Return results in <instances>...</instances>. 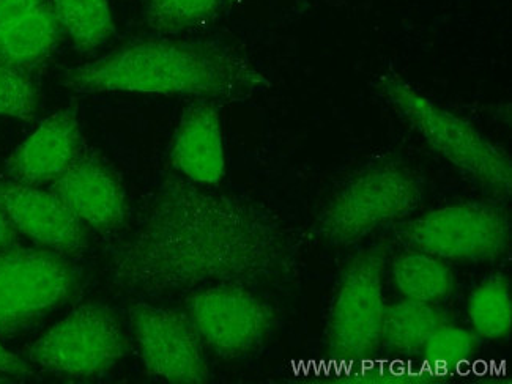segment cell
Wrapping results in <instances>:
<instances>
[{"mask_svg":"<svg viewBox=\"0 0 512 384\" xmlns=\"http://www.w3.org/2000/svg\"><path fill=\"white\" fill-rule=\"evenodd\" d=\"M169 161L180 177L218 186L226 175L223 125L215 101L199 100L183 111L172 137Z\"/></svg>","mask_w":512,"mask_h":384,"instance_id":"14","label":"cell"},{"mask_svg":"<svg viewBox=\"0 0 512 384\" xmlns=\"http://www.w3.org/2000/svg\"><path fill=\"white\" fill-rule=\"evenodd\" d=\"M51 0H0V60L23 70L48 62L60 40Z\"/></svg>","mask_w":512,"mask_h":384,"instance_id":"15","label":"cell"},{"mask_svg":"<svg viewBox=\"0 0 512 384\" xmlns=\"http://www.w3.org/2000/svg\"><path fill=\"white\" fill-rule=\"evenodd\" d=\"M8 377L4 373H0V383H7Z\"/></svg>","mask_w":512,"mask_h":384,"instance_id":"26","label":"cell"},{"mask_svg":"<svg viewBox=\"0 0 512 384\" xmlns=\"http://www.w3.org/2000/svg\"><path fill=\"white\" fill-rule=\"evenodd\" d=\"M0 207L18 232L57 254H78L87 248L86 226L56 192L19 181L0 180Z\"/></svg>","mask_w":512,"mask_h":384,"instance_id":"11","label":"cell"},{"mask_svg":"<svg viewBox=\"0 0 512 384\" xmlns=\"http://www.w3.org/2000/svg\"><path fill=\"white\" fill-rule=\"evenodd\" d=\"M388 246L374 244L352 255L339 273L328 307L325 347L334 361L363 362L382 348Z\"/></svg>","mask_w":512,"mask_h":384,"instance_id":"5","label":"cell"},{"mask_svg":"<svg viewBox=\"0 0 512 384\" xmlns=\"http://www.w3.org/2000/svg\"><path fill=\"white\" fill-rule=\"evenodd\" d=\"M37 114V90L29 71L0 60V115L32 122Z\"/></svg>","mask_w":512,"mask_h":384,"instance_id":"21","label":"cell"},{"mask_svg":"<svg viewBox=\"0 0 512 384\" xmlns=\"http://www.w3.org/2000/svg\"><path fill=\"white\" fill-rule=\"evenodd\" d=\"M224 0H147L145 21L161 35H177L215 18Z\"/></svg>","mask_w":512,"mask_h":384,"instance_id":"20","label":"cell"},{"mask_svg":"<svg viewBox=\"0 0 512 384\" xmlns=\"http://www.w3.org/2000/svg\"><path fill=\"white\" fill-rule=\"evenodd\" d=\"M467 314L479 339L501 340L512 328L511 284L505 274H492L468 296Z\"/></svg>","mask_w":512,"mask_h":384,"instance_id":"18","label":"cell"},{"mask_svg":"<svg viewBox=\"0 0 512 384\" xmlns=\"http://www.w3.org/2000/svg\"><path fill=\"white\" fill-rule=\"evenodd\" d=\"M394 237L416 251L454 262H494L508 252L511 219L501 205L457 202L394 224Z\"/></svg>","mask_w":512,"mask_h":384,"instance_id":"6","label":"cell"},{"mask_svg":"<svg viewBox=\"0 0 512 384\" xmlns=\"http://www.w3.org/2000/svg\"><path fill=\"white\" fill-rule=\"evenodd\" d=\"M297 271V241L275 211L179 174L156 186L108 260L112 285L138 296L286 284Z\"/></svg>","mask_w":512,"mask_h":384,"instance_id":"1","label":"cell"},{"mask_svg":"<svg viewBox=\"0 0 512 384\" xmlns=\"http://www.w3.org/2000/svg\"><path fill=\"white\" fill-rule=\"evenodd\" d=\"M71 92L147 93L197 100L243 101L267 92L270 79L240 52L207 41H133L111 54L65 71Z\"/></svg>","mask_w":512,"mask_h":384,"instance_id":"2","label":"cell"},{"mask_svg":"<svg viewBox=\"0 0 512 384\" xmlns=\"http://www.w3.org/2000/svg\"><path fill=\"white\" fill-rule=\"evenodd\" d=\"M49 188L90 229L108 235L125 224L128 205L122 181L95 148H84L75 164Z\"/></svg>","mask_w":512,"mask_h":384,"instance_id":"12","label":"cell"},{"mask_svg":"<svg viewBox=\"0 0 512 384\" xmlns=\"http://www.w3.org/2000/svg\"><path fill=\"white\" fill-rule=\"evenodd\" d=\"M128 315L142 366L150 377L169 383L210 381L204 342L188 315L144 301L133 304Z\"/></svg>","mask_w":512,"mask_h":384,"instance_id":"10","label":"cell"},{"mask_svg":"<svg viewBox=\"0 0 512 384\" xmlns=\"http://www.w3.org/2000/svg\"><path fill=\"white\" fill-rule=\"evenodd\" d=\"M374 90L429 150L459 174L495 196L511 194L508 153L472 122L435 103L393 68L375 76Z\"/></svg>","mask_w":512,"mask_h":384,"instance_id":"3","label":"cell"},{"mask_svg":"<svg viewBox=\"0 0 512 384\" xmlns=\"http://www.w3.org/2000/svg\"><path fill=\"white\" fill-rule=\"evenodd\" d=\"M424 186L415 170L394 159L368 164L334 192L309 227V237L328 246L358 243L382 227L409 218Z\"/></svg>","mask_w":512,"mask_h":384,"instance_id":"4","label":"cell"},{"mask_svg":"<svg viewBox=\"0 0 512 384\" xmlns=\"http://www.w3.org/2000/svg\"><path fill=\"white\" fill-rule=\"evenodd\" d=\"M391 274L397 292L405 300L440 304L453 295L456 287V277L446 260L416 249L397 255Z\"/></svg>","mask_w":512,"mask_h":384,"instance_id":"16","label":"cell"},{"mask_svg":"<svg viewBox=\"0 0 512 384\" xmlns=\"http://www.w3.org/2000/svg\"><path fill=\"white\" fill-rule=\"evenodd\" d=\"M479 340L475 331L446 322L435 329L421 353L432 364H461L478 353Z\"/></svg>","mask_w":512,"mask_h":384,"instance_id":"22","label":"cell"},{"mask_svg":"<svg viewBox=\"0 0 512 384\" xmlns=\"http://www.w3.org/2000/svg\"><path fill=\"white\" fill-rule=\"evenodd\" d=\"M341 378L344 381H352V383H429L432 381L431 375H426V373L396 372V370L375 372L374 369L353 373V375H344Z\"/></svg>","mask_w":512,"mask_h":384,"instance_id":"23","label":"cell"},{"mask_svg":"<svg viewBox=\"0 0 512 384\" xmlns=\"http://www.w3.org/2000/svg\"><path fill=\"white\" fill-rule=\"evenodd\" d=\"M27 355L46 372L84 380L117 367L125 355V337L111 307L86 303L38 337Z\"/></svg>","mask_w":512,"mask_h":384,"instance_id":"7","label":"cell"},{"mask_svg":"<svg viewBox=\"0 0 512 384\" xmlns=\"http://www.w3.org/2000/svg\"><path fill=\"white\" fill-rule=\"evenodd\" d=\"M448 322L438 304L402 300L386 306L382 347L394 355H415L438 326Z\"/></svg>","mask_w":512,"mask_h":384,"instance_id":"17","label":"cell"},{"mask_svg":"<svg viewBox=\"0 0 512 384\" xmlns=\"http://www.w3.org/2000/svg\"><path fill=\"white\" fill-rule=\"evenodd\" d=\"M76 274L65 255L49 249L0 251V336H12L70 300Z\"/></svg>","mask_w":512,"mask_h":384,"instance_id":"8","label":"cell"},{"mask_svg":"<svg viewBox=\"0 0 512 384\" xmlns=\"http://www.w3.org/2000/svg\"><path fill=\"white\" fill-rule=\"evenodd\" d=\"M81 123L75 109H60L38 125L5 163L8 180L24 185H52L84 152Z\"/></svg>","mask_w":512,"mask_h":384,"instance_id":"13","label":"cell"},{"mask_svg":"<svg viewBox=\"0 0 512 384\" xmlns=\"http://www.w3.org/2000/svg\"><path fill=\"white\" fill-rule=\"evenodd\" d=\"M0 373H4L7 377L19 378V380H24V378L34 375L29 364L23 358H19L16 353L8 350L2 344V340H0Z\"/></svg>","mask_w":512,"mask_h":384,"instance_id":"24","label":"cell"},{"mask_svg":"<svg viewBox=\"0 0 512 384\" xmlns=\"http://www.w3.org/2000/svg\"><path fill=\"white\" fill-rule=\"evenodd\" d=\"M60 29L81 52L100 48L114 34L108 0H51Z\"/></svg>","mask_w":512,"mask_h":384,"instance_id":"19","label":"cell"},{"mask_svg":"<svg viewBox=\"0 0 512 384\" xmlns=\"http://www.w3.org/2000/svg\"><path fill=\"white\" fill-rule=\"evenodd\" d=\"M18 240V230L13 226L4 208L0 207V251L12 248Z\"/></svg>","mask_w":512,"mask_h":384,"instance_id":"25","label":"cell"},{"mask_svg":"<svg viewBox=\"0 0 512 384\" xmlns=\"http://www.w3.org/2000/svg\"><path fill=\"white\" fill-rule=\"evenodd\" d=\"M186 315L204 345L224 359L256 351L278 325L273 304L245 285H212L186 298Z\"/></svg>","mask_w":512,"mask_h":384,"instance_id":"9","label":"cell"}]
</instances>
